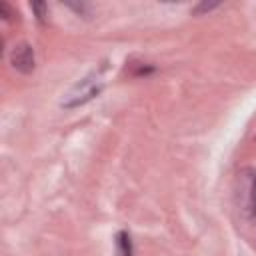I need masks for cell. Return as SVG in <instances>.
<instances>
[{
  "mask_svg": "<svg viewBox=\"0 0 256 256\" xmlns=\"http://www.w3.org/2000/svg\"><path fill=\"white\" fill-rule=\"evenodd\" d=\"M32 10L36 12L38 20L42 22V20H44V16H46V4H44V2H34V4H32Z\"/></svg>",
  "mask_w": 256,
  "mask_h": 256,
  "instance_id": "obj_5",
  "label": "cell"
},
{
  "mask_svg": "<svg viewBox=\"0 0 256 256\" xmlns=\"http://www.w3.org/2000/svg\"><path fill=\"white\" fill-rule=\"evenodd\" d=\"M10 64H12L18 72H22V74H30V72L34 70V64H36L32 46L26 44V42L14 44V48L10 50Z\"/></svg>",
  "mask_w": 256,
  "mask_h": 256,
  "instance_id": "obj_3",
  "label": "cell"
},
{
  "mask_svg": "<svg viewBox=\"0 0 256 256\" xmlns=\"http://www.w3.org/2000/svg\"><path fill=\"white\" fill-rule=\"evenodd\" d=\"M216 6H218L216 2H214V4H206V2H204V4H200V6H196V8H194V12H196V14H200V12H206V10H212V8H216Z\"/></svg>",
  "mask_w": 256,
  "mask_h": 256,
  "instance_id": "obj_6",
  "label": "cell"
},
{
  "mask_svg": "<svg viewBox=\"0 0 256 256\" xmlns=\"http://www.w3.org/2000/svg\"><path fill=\"white\" fill-rule=\"evenodd\" d=\"M134 250H132V240H130V234L128 232H118L116 234V256H132Z\"/></svg>",
  "mask_w": 256,
  "mask_h": 256,
  "instance_id": "obj_4",
  "label": "cell"
},
{
  "mask_svg": "<svg viewBox=\"0 0 256 256\" xmlns=\"http://www.w3.org/2000/svg\"><path fill=\"white\" fill-rule=\"evenodd\" d=\"M100 90H102V80H100V76L98 74H92V76H88V78H84L70 94H68V100L64 102V106H68V108H72V106H78V104H84V102H88L90 98H94V96H98L100 94Z\"/></svg>",
  "mask_w": 256,
  "mask_h": 256,
  "instance_id": "obj_2",
  "label": "cell"
},
{
  "mask_svg": "<svg viewBox=\"0 0 256 256\" xmlns=\"http://www.w3.org/2000/svg\"><path fill=\"white\" fill-rule=\"evenodd\" d=\"M236 204L246 218L256 216V170L242 168L236 176Z\"/></svg>",
  "mask_w": 256,
  "mask_h": 256,
  "instance_id": "obj_1",
  "label": "cell"
}]
</instances>
